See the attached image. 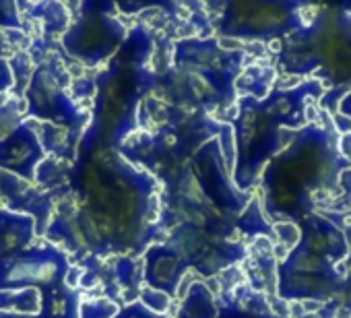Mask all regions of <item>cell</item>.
<instances>
[{
  "label": "cell",
  "instance_id": "obj_1",
  "mask_svg": "<svg viewBox=\"0 0 351 318\" xmlns=\"http://www.w3.org/2000/svg\"><path fill=\"white\" fill-rule=\"evenodd\" d=\"M36 186L54 199V217L44 234L71 265L85 258H141L163 238L159 184L114 149L79 153L73 164L46 157L36 172Z\"/></svg>",
  "mask_w": 351,
  "mask_h": 318
},
{
  "label": "cell",
  "instance_id": "obj_2",
  "mask_svg": "<svg viewBox=\"0 0 351 318\" xmlns=\"http://www.w3.org/2000/svg\"><path fill=\"white\" fill-rule=\"evenodd\" d=\"M155 36L134 25L114 58L95 77V97L89 126L77 143V155L114 149L138 130V108L155 81Z\"/></svg>",
  "mask_w": 351,
  "mask_h": 318
},
{
  "label": "cell",
  "instance_id": "obj_3",
  "mask_svg": "<svg viewBox=\"0 0 351 318\" xmlns=\"http://www.w3.org/2000/svg\"><path fill=\"white\" fill-rule=\"evenodd\" d=\"M246 52H228L215 38H180L171 44V64L155 73L149 95L182 114L219 116L236 101V79Z\"/></svg>",
  "mask_w": 351,
  "mask_h": 318
},
{
  "label": "cell",
  "instance_id": "obj_4",
  "mask_svg": "<svg viewBox=\"0 0 351 318\" xmlns=\"http://www.w3.org/2000/svg\"><path fill=\"white\" fill-rule=\"evenodd\" d=\"M221 130V122L205 114H193L182 120L159 126L157 130H136L118 153L132 166L151 174L159 186L178 174L191 157Z\"/></svg>",
  "mask_w": 351,
  "mask_h": 318
},
{
  "label": "cell",
  "instance_id": "obj_5",
  "mask_svg": "<svg viewBox=\"0 0 351 318\" xmlns=\"http://www.w3.org/2000/svg\"><path fill=\"white\" fill-rule=\"evenodd\" d=\"M73 77L58 54L48 52L46 58L34 69V75L23 91L25 120L44 122L66 132L79 143L83 130L89 126L91 114L73 101L71 89Z\"/></svg>",
  "mask_w": 351,
  "mask_h": 318
},
{
  "label": "cell",
  "instance_id": "obj_6",
  "mask_svg": "<svg viewBox=\"0 0 351 318\" xmlns=\"http://www.w3.org/2000/svg\"><path fill=\"white\" fill-rule=\"evenodd\" d=\"M128 27L118 17L112 0H85L60 38L62 52L85 69L106 66L120 50Z\"/></svg>",
  "mask_w": 351,
  "mask_h": 318
},
{
  "label": "cell",
  "instance_id": "obj_7",
  "mask_svg": "<svg viewBox=\"0 0 351 318\" xmlns=\"http://www.w3.org/2000/svg\"><path fill=\"white\" fill-rule=\"evenodd\" d=\"M161 244L171 248L189 271H195L203 279H213L246 258V248L242 242L217 238L189 223L171 228Z\"/></svg>",
  "mask_w": 351,
  "mask_h": 318
},
{
  "label": "cell",
  "instance_id": "obj_8",
  "mask_svg": "<svg viewBox=\"0 0 351 318\" xmlns=\"http://www.w3.org/2000/svg\"><path fill=\"white\" fill-rule=\"evenodd\" d=\"M217 9V15L207 17L211 29L230 40L263 42L279 36L289 27L287 7L265 0H230V3L207 5Z\"/></svg>",
  "mask_w": 351,
  "mask_h": 318
},
{
  "label": "cell",
  "instance_id": "obj_9",
  "mask_svg": "<svg viewBox=\"0 0 351 318\" xmlns=\"http://www.w3.org/2000/svg\"><path fill=\"white\" fill-rule=\"evenodd\" d=\"M69 256L52 244H32L11 258H0V291L34 287L40 293L64 285Z\"/></svg>",
  "mask_w": 351,
  "mask_h": 318
},
{
  "label": "cell",
  "instance_id": "obj_10",
  "mask_svg": "<svg viewBox=\"0 0 351 318\" xmlns=\"http://www.w3.org/2000/svg\"><path fill=\"white\" fill-rule=\"evenodd\" d=\"M46 159V151L29 120L0 138V170L36 184V172Z\"/></svg>",
  "mask_w": 351,
  "mask_h": 318
},
{
  "label": "cell",
  "instance_id": "obj_11",
  "mask_svg": "<svg viewBox=\"0 0 351 318\" xmlns=\"http://www.w3.org/2000/svg\"><path fill=\"white\" fill-rule=\"evenodd\" d=\"M0 201L3 209L29 215L36 221V238L46 234L54 217V199L46 191L3 170H0Z\"/></svg>",
  "mask_w": 351,
  "mask_h": 318
},
{
  "label": "cell",
  "instance_id": "obj_12",
  "mask_svg": "<svg viewBox=\"0 0 351 318\" xmlns=\"http://www.w3.org/2000/svg\"><path fill=\"white\" fill-rule=\"evenodd\" d=\"M141 258H143V281L147 283V287L163 291L171 299H176L178 287L184 275L189 273L180 256L165 244H151Z\"/></svg>",
  "mask_w": 351,
  "mask_h": 318
},
{
  "label": "cell",
  "instance_id": "obj_13",
  "mask_svg": "<svg viewBox=\"0 0 351 318\" xmlns=\"http://www.w3.org/2000/svg\"><path fill=\"white\" fill-rule=\"evenodd\" d=\"M36 242V221L29 215L0 209V258H11Z\"/></svg>",
  "mask_w": 351,
  "mask_h": 318
},
{
  "label": "cell",
  "instance_id": "obj_14",
  "mask_svg": "<svg viewBox=\"0 0 351 318\" xmlns=\"http://www.w3.org/2000/svg\"><path fill=\"white\" fill-rule=\"evenodd\" d=\"M42 295V308L38 314H9L0 312V318H79V306L83 302L81 289H71L66 283L48 289Z\"/></svg>",
  "mask_w": 351,
  "mask_h": 318
},
{
  "label": "cell",
  "instance_id": "obj_15",
  "mask_svg": "<svg viewBox=\"0 0 351 318\" xmlns=\"http://www.w3.org/2000/svg\"><path fill=\"white\" fill-rule=\"evenodd\" d=\"M17 9L21 11H29L27 17L32 19H38L42 23V29H44V40L52 42V38L56 36H64V32L69 29L71 21H73V15L71 11L66 9V5L58 3V0H46V3H38V5H23L19 3Z\"/></svg>",
  "mask_w": 351,
  "mask_h": 318
},
{
  "label": "cell",
  "instance_id": "obj_16",
  "mask_svg": "<svg viewBox=\"0 0 351 318\" xmlns=\"http://www.w3.org/2000/svg\"><path fill=\"white\" fill-rule=\"evenodd\" d=\"M173 318H217V299L201 277L191 283Z\"/></svg>",
  "mask_w": 351,
  "mask_h": 318
},
{
  "label": "cell",
  "instance_id": "obj_17",
  "mask_svg": "<svg viewBox=\"0 0 351 318\" xmlns=\"http://www.w3.org/2000/svg\"><path fill=\"white\" fill-rule=\"evenodd\" d=\"M42 308V295L38 289H17V291H0V312L9 314H38Z\"/></svg>",
  "mask_w": 351,
  "mask_h": 318
},
{
  "label": "cell",
  "instance_id": "obj_18",
  "mask_svg": "<svg viewBox=\"0 0 351 318\" xmlns=\"http://www.w3.org/2000/svg\"><path fill=\"white\" fill-rule=\"evenodd\" d=\"M11 50V44H9V36L0 29V103H5V95L13 89V73H11V66H9V60H7V54Z\"/></svg>",
  "mask_w": 351,
  "mask_h": 318
},
{
  "label": "cell",
  "instance_id": "obj_19",
  "mask_svg": "<svg viewBox=\"0 0 351 318\" xmlns=\"http://www.w3.org/2000/svg\"><path fill=\"white\" fill-rule=\"evenodd\" d=\"M120 308L108 297L83 299L79 306V318H112Z\"/></svg>",
  "mask_w": 351,
  "mask_h": 318
},
{
  "label": "cell",
  "instance_id": "obj_20",
  "mask_svg": "<svg viewBox=\"0 0 351 318\" xmlns=\"http://www.w3.org/2000/svg\"><path fill=\"white\" fill-rule=\"evenodd\" d=\"M138 302L151 310L153 314H159V316H169V306H171V297L163 291H157V289H151V287H143L141 293H138Z\"/></svg>",
  "mask_w": 351,
  "mask_h": 318
},
{
  "label": "cell",
  "instance_id": "obj_21",
  "mask_svg": "<svg viewBox=\"0 0 351 318\" xmlns=\"http://www.w3.org/2000/svg\"><path fill=\"white\" fill-rule=\"evenodd\" d=\"M0 29H23V19H21V11L17 9V5L13 0H0Z\"/></svg>",
  "mask_w": 351,
  "mask_h": 318
},
{
  "label": "cell",
  "instance_id": "obj_22",
  "mask_svg": "<svg viewBox=\"0 0 351 318\" xmlns=\"http://www.w3.org/2000/svg\"><path fill=\"white\" fill-rule=\"evenodd\" d=\"M112 318H171V316H159L153 314L151 310H147L141 302H132L124 308H120Z\"/></svg>",
  "mask_w": 351,
  "mask_h": 318
},
{
  "label": "cell",
  "instance_id": "obj_23",
  "mask_svg": "<svg viewBox=\"0 0 351 318\" xmlns=\"http://www.w3.org/2000/svg\"><path fill=\"white\" fill-rule=\"evenodd\" d=\"M275 230H277V238L281 240V246H283L285 250L291 248V246L298 242V236H300V234H298V230H295L291 223H279Z\"/></svg>",
  "mask_w": 351,
  "mask_h": 318
},
{
  "label": "cell",
  "instance_id": "obj_24",
  "mask_svg": "<svg viewBox=\"0 0 351 318\" xmlns=\"http://www.w3.org/2000/svg\"><path fill=\"white\" fill-rule=\"evenodd\" d=\"M81 277H83V269L77 267V265H71V269H69V273H66V277H64V283H66L71 289H79Z\"/></svg>",
  "mask_w": 351,
  "mask_h": 318
},
{
  "label": "cell",
  "instance_id": "obj_25",
  "mask_svg": "<svg viewBox=\"0 0 351 318\" xmlns=\"http://www.w3.org/2000/svg\"><path fill=\"white\" fill-rule=\"evenodd\" d=\"M335 124L341 128V132H345L347 134V130H351V118H347V116H341V114H337L335 116Z\"/></svg>",
  "mask_w": 351,
  "mask_h": 318
},
{
  "label": "cell",
  "instance_id": "obj_26",
  "mask_svg": "<svg viewBox=\"0 0 351 318\" xmlns=\"http://www.w3.org/2000/svg\"><path fill=\"white\" fill-rule=\"evenodd\" d=\"M0 209H3V201H0Z\"/></svg>",
  "mask_w": 351,
  "mask_h": 318
}]
</instances>
